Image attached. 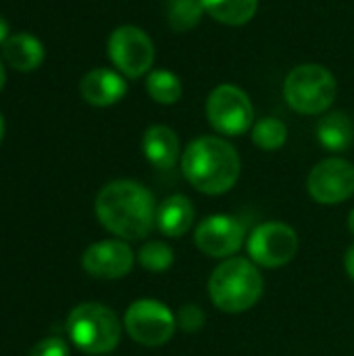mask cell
Returning a JSON list of instances; mask_svg holds the SVG:
<instances>
[{
    "label": "cell",
    "mask_w": 354,
    "mask_h": 356,
    "mask_svg": "<svg viewBox=\"0 0 354 356\" xmlns=\"http://www.w3.org/2000/svg\"><path fill=\"white\" fill-rule=\"evenodd\" d=\"M94 211L100 225L119 240H144L156 227L154 196L134 179L106 184L96 196Z\"/></svg>",
    "instance_id": "cell-1"
},
{
    "label": "cell",
    "mask_w": 354,
    "mask_h": 356,
    "mask_svg": "<svg viewBox=\"0 0 354 356\" xmlns=\"http://www.w3.org/2000/svg\"><path fill=\"white\" fill-rule=\"evenodd\" d=\"M242 163L238 150L219 136H200L192 140L182 154V173L188 184L207 194L221 196L240 179Z\"/></svg>",
    "instance_id": "cell-2"
},
{
    "label": "cell",
    "mask_w": 354,
    "mask_h": 356,
    "mask_svg": "<svg viewBox=\"0 0 354 356\" xmlns=\"http://www.w3.org/2000/svg\"><path fill=\"white\" fill-rule=\"evenodd\" d=\"M265 280L259 267L244 257L221 261L209 277L211 302L230 315L250 311L263 296Z\"/></svg>",
    "instance_id": "cell-3"
},
{
    "label": "cell",
    "mask_w": 354,
    "mask_h": 356,
    "mask_svg": "<svg viewBox=\"0 0 354 356\" xmlns=\"http://www.w3.org/2000/svg\"><path fill=\"white\" fill-rule=\"evenodd\" d=\"M67 334L81 353L108 355L121 342V321L100 302H81L67 317Z\"/></svg>",
    "instance_id": "cell-4"
},
{
    "label": "cell",
    "mask_w": 354,
    "mask_h": 356,
    "mask_svg": "<svg viewBox=\"0 0 354 356\" xmlns=\"http://www.w3.org/2000/svg\"><path fill=\"white\" fill-rule=\"evenodd\" d=\"M338 94L336 77L323 65L307 63L294 67L284 81V98L288 106L300 115L325 113Z\"/></svg>",
    "instance_id": "cell-5"
},
{
    "label": "cell",
    "mask_w": 354,
    "mask_h": 356,
    "mask_svg": "<svg viewBox=\"0 0 354 356\" xmlns=\"http://www.w3.org/2000/svg\"><path fill=\"white\" fill-rule=\"evenodd\" d=\"M123 325L129 338L146 348L165 346L177 330L175 313L154 298H140L131 302L125 311Z\"/></svg>",
    "instance_id": "cell-6"
},
{
    "label": "cell",
    "mask_w": 354,
    "mask_h": 356,
    "mask_svg": "<svg viewBox=\"0 0 354 356\" xmlns=\"http://www.w3.org/2000/svg\"><path fill=\"white\" fill-rule=\"evenodd\" d=\"M248 259L257 267L280 269L294 261L298 252V236L284 221L259 223L246 238Z\"/></svg>",
    "instance_id": "cell-7"
},
{
    "label": "cell",
    "mask_w": 354,
    "mask_h": 356,
    "mask_svg": "<svg viewBox=\"0 0 354 356\" xmlns=\"http://www.w3.org/2000/svg\"><path fill=\"white\" fill-rule=\"evenodd\" d=\"M207 119L221 136H242L255 125V108L244 90L221 83L207 98Z\"/></svg>",
    "instance_id": "cell-8"
},
{
    "label": "cell",
    "mask_w": 354,
    "mask_h": 356,
    "mask_svg": "<svg viewBox=\"0 0 354 356\" xmlns=\"http://www.w3.org/2000/svg\"><path fill=\"white\" fill-rule=\"evenodd\" d=\"M106 52L117 71L129 79L146 75L154 63V44L150 35L136 25L117 27L108 35Z\"/></svg>",
    "instance_id": "cell-9"
},
{
    "label": "cell",
    "mask_w": 354,
    "mask_h": 356,
    "mask_svg": "<svg viewBox=\"0 0 354 356\" xmlns=\"http://www.w3.org/2000/svg\"><path fill=\"white\" fill-rule=\"evenodd\" d=\"M246 227L232 215H209L194 232L196 248L211 259H232L246 242Z\"/></svg>",
    "instance_id": "cell-10"
},
{
    "label": "cell",
    "mask_w": 354,
    "mask_h": 356,
    "mask_svg": "<svg viewBox=\"0 0 354 356\" xmlns=\"http://www.w3.org/2000/svg\"><path fill=\"white\" fill-rule=\"evenodd\" d=\"M311 198L319 204H340L354 196V165L346 159L330 156L317 163L307 179Z\"/></svg>",
    "instance_id": "cell-11"
},
{
    "label": "cell",
    "mask_w": 354,
    "mask_h": 356,
    "mask_svg": "<svg viewBox=\"0 0 354 356\" xmlns=\"http://www.w3.org/2000/svg\"><path fill=\"white\" fill-rule=\"evenodd\" d=\"M136 263V254L125 240H102L86 248L81 267L88 275L98 280H121Z\"/></svg>",
    "instance_id": "cell-12"
},
{
    "label": "cell",
    "mask_w": 354,
    "mask_h": 356,
    "mask_svg": "<svg viewBox=\"0 0 354 356\" xmlns=\"http://www.w3.org/2000/svg\"><path fill=\"white\" fill-rule=\"evenodd\" d=\"M79 92L81 98L92 106H111L127 94V81L119 71L98 67L81 77Z\"/></svg>",
    "instance_id": "cell-13"
},
{
    "label": "cell",
    "mask_w": 354,
    "mask_h": 356,
    "mask_svg": "<svg viewBox=\"0 0 354 356\" xmlns=\"http://www.w3.org/2000/svg\"><path fill=\"white\" fill-rule=\"evenodd\" d=\"M142 150L146 161L161 169H173L177 161H182V146H179V138L177 134L167 127V125H150L144 131L142 138Z\"/></svg>",
    "instance_id": "cell-14"
},
{
    "label": "cell",
    "mask_w": 354,
    "mask_h": 356,
    "mask_svg": "<svg viewBox=\"0 0 354 356\" xmlns=\"http://www.w3.org/2000/svg\"><path fill=\"white\" fill-rule=\"evenodd\" d=\"M196 219L194 204L184 194H171L156 207V229L165 238H182L190 232Z\"/></svg>",
    "instance_id": "cell-15"
},
{
    "label": "cell",
    "mask_w": 354,
    "mask_h": 356,
    "mask_svg": "<svg viewBox=\"0 0 354 356\" xmlns=\"http://www.w3.org/2000/svg\"><path fill=\"white\" fill-rule=\"evenodd\" d=\"M44 56H46L44 44L27 31L10 33V38L2 46L4 63L10 69L21 71V73L35 71L44 63Z\"/></svg>",
    "instance_id": "cell-16"
},
{
    "label": "cell",
    "mask_w": 354,
    "mask_h": 356,
    "mask_svg": "<svg viewBox=\"0 0 354 356\" xmlns=\"http://www.w3.org/2000/svg\"><path fill=\"white\" fill-rule=\"evenodd\" d=\"M317 140L330 152H344L354 142V123L344 111H334L321 117Z\"/></svg>",
    "instance_id": "cell-17"
},
{
    "label": "cell",
    "mask_w": 354,
    "mask_h": 356,
    "mask_svg": "<svg viewBox=\"0 0 354 356\" xmlns=\"http://www.w3.org/2000/svg\"><path fill=\"white\" fill-rule=\"evenodd\" d=\"M204 13L223 25H244L259 8V0H202Z\"/></svg>",
    "instance_id": "cell-18"
},
{
    "label": "cell",
    "mask_w": 354,
    "mask_h": 356,
    "mask_svg": "<svg viewBox=\"0 0 354 356\" xmlns=\"http://www.w3.org/2000/svg\"><path fill=\"white\" fill-rule=\"evenodd\" d=\"M146 92L159 104H175L184 94V86L175 73L167 69H156L150 71L146 77Z\"/></svg>",
    "instance_id": "cell-19"
},
{
    "label": "cell",
    "mask_w": 354,
    "mask_h": 356,
    "mask_svg": "<svg viewBox=\"0 0 354 356\" xmlns=\"http://www.w3.org/2000/svg\"><path fill=\"white\" fill-rule=\"evenodd\" d=\"M202 15V0H169L167 4V23L177 33L192 31L200 23Z\"/></svg>",
    "instance_id": "cell-20"
},
{
    "label": "cell",
    "mask_w": 354,
    "mask_h": 356,
    "mask_svg": "<svg viewBox=\"0 0 354 356\" xmlns=\"http://www.w3.org/2000/svg\"><path fill=\"white\" fill-rule=\"evenodd\" d=\"M250 136H252L255 146H259L261 150L273 152V150H280L286 144L288 127L277 117H265V119H261V121H257L252 125Z\"/></svg>",
    "instance_id": "cell-21"
},
{
    "label": "cell",
    "mask_w": 354,
    "mask_h": 356,
    "mask_svg": "<svg viewBox=\"0 0 354 356\" xmlns=\"http://www.w3.org/2000/svg\"><path fill=\"white\" fill-rule=\"evenodd\" d=\"M138 263L142 265V269L150 271V273H165L173 267L175 261V252L173 248L163 242V240H150L146 244H142V248L138 250Z\"/></svg>",
    "instance_id": "cell-22"
},
{
    "label": "cell",
    "mask_w": 354,
    "mask_h": 356,
    "mask_svg": "<svg viewBox=\"0 0 354 356\" xmlns=\"http://www.w3.org/2000/svg\"><path fill=\"white\" fill-rule=\"evenodd\" d=\"M175 321H177V330L179 332H186V334H196L204 327L207 323V315L204 311L190 302V305H184L177 313H175Z\"/></svg>",
    "instance_id": "cell-23"
},
{
    "label": "cell",
    "mask_w": 354,
    "mask_h": 356,
    "mask_svg": "<svg viewBox=\"0 0 354 356\" xmlns=\"http://www.w3.org/2000/svg\"><path fill=\"white\" fill-rule=\"evenodd\" d=\"M29 356H69V346L61 338H46L31 348Z\"/></svg>",
    "instance_id": "cell-24"
},
{
    "label": "cell",
    "mask_w": 354,
    "mask_h": 356,
    "mask_svg": "<svg viewBox=\"0 0 354 356\" xmlns=\"http://www.w3.org/2000/svg\"><path fill=\"white\" fill-rule=\"evenodd\" d=\"M344 271H346V275L354 282V244L346 250V254H344Z\"/></svg>",
    "instance_id": "cell-25"
},
{
    "label": "cell",
    "mask_w": 354,
    "mask_h": 356,
    "mask_svg": "<svg viewBox=\"0 0 354 356\" xmlns=\"http://www.w3.org/2000/svg\"><path fill=\"white\" fill-rule=\"evenodd\" d=\"M8 38H10V27H8L6 19L0 17V46H4V42H6Z\"/></svg>",
    "instance_id": "cell-26"
},
{
    "label": "cell",
    "mask_w": 354,
    "mask_h": 356,
    "mask_svg": "<svg viewBox=\"0 0 354 356\" xmlns=\"http://www.w3.org/2000/svg\"><path fill=\"white\" fill-rule=\"evenodd\" d=\"M4 81H6V69H4V58L0 56V90L4 88Z\"/></svg>",
    "instance_id": "cell-27"
},
{
    "label": "cell",
    "mask_w": 354,
    "mask_h": 356,
    "mask_svg": "<svg viewBox=\"0 0 354 356\" xmlns=\"http://www.w3.org/2000/svg\"><path fill=\"white\" fill-rule=\"evenodd\" d=\"M348 229H351V234L354 236V209L348 213Z\"/></svg>",
    "instance_id": "cell-28"
},
{
    "label": "cell",
    "mask_w": 354,
    "mask_h": 356,
    "mask_svg": "<svg viewBox=\"0 0 354 356\" xmlns=\"http://www.w3.org/2000/svg\"><path fill=\"white\" fill-rule=\"evenodd\" d=\"M2 136H4V119L0 115V142H2Z\"/></svg>",
    "instance_id": "cell-29"
}]
</instances>
